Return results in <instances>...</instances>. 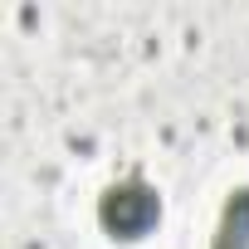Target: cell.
I'll list each match as a JSON object with an SVG mask.
<instances>
[{
	"mask_svg": "<svg viewBox=\"0 0 249 249\" xmlns=\"http://www.w3.org/2000/svg\"><path fill=\"white\" fill-rule=\"evenodd\" d=\"M161 220V196L147 181H117L98 196V225L112 239H142Z\"/></svg>",
	"mask_w": 249,
	"mask_h": 249,
	"instance_id": "cell-1",
	"label": "cell"
},
{
	"mask_svg": "<svg viewBox=\"0 0 249 249\" xmlns=\"http://www.w3.org/2000/svg\"><path fill=\"white\" fill-rule=\"evenodd\" d=\"M210 249H249V186L230 191L225 210H220V230Z\"/></svg>",
	"mask_w": 249,
	"mask_h": 249,
	"instance_id": "cell-2",
	"label": "cell"
}]
</instances>
